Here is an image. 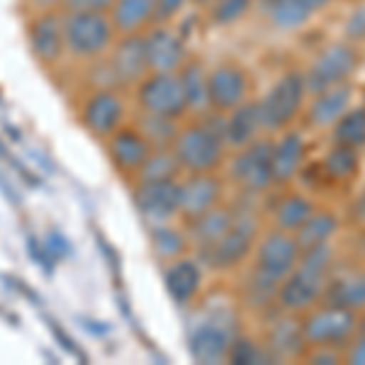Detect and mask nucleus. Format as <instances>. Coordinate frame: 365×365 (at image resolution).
<instances>
[{
	"label": "nucleus",
	"instance_id": "f257e3e1",
	"mask_svg": "<svg viewBox=\"0 0 365 365\" xmlns=\"http://www.w3.org/2000/svg\"><path fill=\"white\" fill-rule=\"evenodd\" d=\"M182 173H217L227 158V141L222 134V115L207 113L178 129L173 144Z\"/></svg>",
	"mask_w": 365,
	"mask_h": 365
},
{
	"label": "nucleus",
	"instance_id": "cd10ccee",
	"mask_svg": "<svg viewBox=\"0 0 365 365\" xmlns=\"http://www.w3.org/2000/svg\"><path fill=\"white\" fill-rule=\"evenodd\" d=\"M178 78L187 100V113L202 117L210 110V71L195 58H187L178 71Z\"/></svg>",
	"mask_w": 365,
	"mask_h": 365
},
{
	"label": "nucleus",
	"instance_id": "e433bc0d",
	"mask_svg": "<svg viewBox=\"0 0 365 365\" xmlns=\"http://www.w3.org/2000/svg\"><path fill=\"white\" fill-rule=\"evenodd\" d=\"M227 361L229 363H237V365H249V363L273 361V358H270V353L266 351V346L256 344V341L249 339V336H241V334H237L232 349H229Z\"/></svg>",
	"mask_w": 365,
	"mask_h": 365
},
{
	"label": "nucleus",
	"instance_id": "412c9836",
	"mask_svg": "<svg viewBox=\"0 0 365 365\" xmlns=\"http://www.w3.org/2000/svg\"><path fill=\"white\" fill-rule=\"evenodd\" d=\"M307 158V139L297 129H282L280 137L270 141V166L278 185L295 180L304 168Z\"/></svg>",
	"mask_w": 365,
	"mask_h": 365
},
{
	"label": "nucleus",
	"instance_id": "9b49d317",
	"mask_svg": "<svg viewBox=\"0 0 365 365\" xmlns=\"http://www.w3.org/2000/svg\"><path fill=\"white\" fill-rule=\"evenodd\" d=\"M25 37L34 61L46 71H54L63 61V56H66L61 10H46V13L27 15Z\"/></svg>",
	"mask_w": 365,
	"mask_h": 365
},
{
	"label": "nucleus",
	"instance_id": "7ed1b4c3",
	"mask_svg": "<svg viewBox=\"0 0 365 365\" xmlns=\"http://www.w3.org/2000/svg\"><path fill=\"white\" fill-rule=\"evenodd\" d=\"M61 25L66 56L81 63L103 58L117 39L108 13H63L61 10Z\"/></svg>",
	"mask_w": 365,
	"mask_h": 365
},
{
	"label": "nucleus",
	"instance_id": "2eb2a0df",
	"mask_svg": "<svg viewBox=\"0 0 365 365\" xmlns=\"http://www.w3.org/2000/svg\"><path fill=\"white\" fill-rule=\"evenodd\" d=\"M105 154H108L110 163L122 178H132L139 173V168L144 166V161L149 158L151 151L156 149L149 139L141 134V129L134 125H122L110 139L103 141Z\"/></svg>",
	"mask_w": 365,
	"mask_h": 365
},
{
	"label": "nucleus",
	"instance_id": "aec40b11",
	"mask_svg": "<svg viewBox=\"0 0 365 365\" xmlns=\"http://www.w3.org/2000/svg\"><path fill=\"white\" fill-rule=\"evenodd\" d=\"M163 285L178 307H187L202 292V261L192 256H180L166 263L163 268Z\"/></svg>",
	"mask_w": 365,
	"mask_h": 365
},
{
	"label": "nucleus",
	"instance_id": "1a4fd4ad",
	"mask_svg": "<svg viewBox=\"0 0 365 365\" xmlns=\"http://www.w3.org/2000/svg\"><path fill=\"white\" fill-rule=\"evenodd\" d=\"M258 239V222L249 212H234V222L229 232L217 241L215 246L205 251H197V258L202 266H210L212 270H232L241 266L249 258Z\"/></svg>",
	"mask_w": 365,
	"mask_h": 365
},
{
	"label": "nucleus",
	"instance_id": "20e7f679",
	"mask_svg": "<svg viewBox=\"0 0 365 365\" xmlns=\"http://www.w3.org/2000/svg\"><path fill=\"white\" fill-rule=\"evenodd\" d=\"M76 110L81 127L98 141L110 139L127 125V98L122 88H88Z\"/></svg>",
	"mask_w": 365,
	"mask_h": 365
},
{
	"label": "nucleus",
	"instance_id": "58836bf2",
	"mask_svg": "<svg viewBox=\"0 0 365 365\" xmlns=\"http://www.w3.org/2000/svg\"><path fill=\"white\" fill-rule=\"evenodd\" d=\"M44 249L49 251V256L54 258V261H63V258H68L71 253H73V246H71V241L63 237L58 229H49V232H46Z\"/></svg>",
	"mask_w": 365,
	"mask_h": 365
},
{
	"label": "nucleus",
	"instance_id": "f03ea898",
	"mask_svg": "<svg viewBox=\"0 0 365 365\" xmlns=\"http://www.w3.org/2000/svg\"><path fill=\"white\" fill-rule=\"evenodd\" d=\"M334 266L331 244L314 246L302 251L297 268L280 282L278 287V307L287 314H304L324 299L327 282Z\"/></svg>",
	"mask_w": 365,
	"mask_h": 365
},
{
	"label": "nucleus",
	"instance_id": "dca6fc26",
	"mask_svg": "<svg viewBox=\"0 0 365 365\" xmlns=\"http://www.w3.org/2000/svg\"><path fill=\"white\" fill-rule=\"evenodd\" d=\"M251 96V78L237 63H220L210 71V110L227 115Z\"/></svg>",
	"mask_w": 365,
	"mask_h": 365
},
{
	"label": "nucleus",
	"instance_id": "bb28decb",
	"mask_svg": "<svg viewBox=\"0 0 365 365\" xmlns=\"http://www.w3.org/2000/svg\"><path fill=\"white\" fill-rule=\"evenodd\" d=\"M324 299L353 312L365 309V268H346L329 275Z\"/></svg>",
	"mask_w": 365,
	"mask_h": 365
},
{
	"label": "nucleus",
	"instance_id": "49530a36",
	"mask_svg": "<svg viewBox=\"0 0 365 365\" xmlns=\"http://www.w3.org/2000/svg\"><path fill=\"white\" fill-rule=\"evenodd\" d=\"M0 190H3L5 195H8V200H10L13 205H20V197H17V192L13 190V185H10V182L5 180V175H3V173H0Z\"/></svg>",
	"mask_w": 365,
	"mask_h": 365
},
{
	"label": "nucleus",
	"instance_id": "de8ad7c7",
	"mask_svg": "<svg viewBox=\"0 0 365 365\" xmlns=\"http://www.w3.org/2000/svg\"><path fill=\"white\" fill-rule=\"evenodd\" d=\"M192 5H200V8H210L212 3H215V0H190Z\"/></svg>",
	"mask_w": 365,
	"mask_h": 365
},
{
	"label": "nucleus",
	"instance_id": "79ce46f5",
	"mask_svg": "<svg viewBox=\"0 0 365 365\" xmlns=\"http://www.w3.org/2000/svg\"><path fill=\"white\" fill-rule=\"evenodd\" d=\"M302 358L317 365H334L344 358V353H341V349H334V346H307Z\"/></svg>",
	"mask_w": 365,
	"mask_h": 365
},
{
	"label": "nucleus",
	"instance_id": "a19ab883",
	"mask_svg": "<svg viewBox=\"0 0 365 365\" xmlns=\"http://www.w3.org/2000/svg\"><path fill=\"white\" fill-rule=\"evenodd\" d=\"M27 251H29V258L32 261H37V266L44 270V275H51L54 273V258L49 256V251L44 249V241H39L37 237H32L29 234L27 237Z\"/></svg>",
	"mask_w": 365,
	"mask_h": 365
},
{
	"label": "nucleus",
	"instance_id": "6ab92c4d",
	"mask_svg": "<svg viewBox=\"0 0 365 365\" xmlns=\"http://www.w3.org/2000/svg\"><path fill=\"white\" fill-rule=\"evenodd\" d=\"M180 185V220L190 222L195 217L205 215L212 207L222 205L225 185L217 173H185V178L178 180Z\"/></svg>",
	"mask_w": 365,
	"mask_h": 365
},
{
	"label": "nucleus",
	"instance_id": "6e6552de",
	"mask_svg": "<svg viewBox=\"0 0 365 365\" xmlns=\"http://www.w3.org/2000/svg\"><path fill=\"white\" fill-rule=\"evenodd\" d=\"M299 258H302V246L295 234L275 227L261 234L253 246V270L275 285H280L297 268Z\"/></svg>",
	"mask_w": 365,
	"mask_h": 365
},
{
	"label": "nucleus",
	"instance_id": "c85d7f7f",
	"mask_svg": "<svg viewBox=\"0 0 365 365\" xmlns=\"http://www.w3.org/2000/svg\"><path fill=\"white\" fill-rule=\"evenodd\" d=\"M149 227H151L149 229L151 251H154V256L163 266L175 261V258L185 256L187 249H192L185 227H178L173 222H161V225H149Z\"/></svg>",
	"mask_w": 365,
	"mask_h": 365
},
{
	"label": "nucleus",
	"instance_id": "ddd939ff",
	"mask_svg": "<svg viewBox=\"0 0 365 365\" xmlns=\"http://www.w3.org/2000/svg\"><path fill=\"white\" fill-rule=\"evenodd\" d=\"M358 66V54L351 44L344 42H334L312 58L307 73H304V83H307V91L314 96V93H322L327 88L341 86L353 76V71Z\"/></svg>",
	"mask_w": 365,
	"mask_h": 365
},
{
	"label": "nucleus",
	"instance_id": "7c9ffc66",
	"mask_svg": "<svg viewBox=\"0 0 365 365\" xmlns=\"http://www.w3.org/2000/svg\"><path fill=\"white\" fill-rule=\"evenodd\" d=\"M314 210H317V205L312 197L302 195V192H287V195H282L273 207V227L295 234L297 229L314 215Z\"/></svg>",
	"mask_w": 365,
	"mask_h": 365
},
{
	"label": "nucleus",
	"instance_id": "a18cd8bd",
	"mask_svg": "<svg viewBox=\"0 0 365 365\" xmlns=\"http://www.w3.org/2000/svg\"><path fill=\"white\" fill-rule=\"evenodd\" d=\"M46 322H49V331L54 334V336H56L58 341H61V346H63V349H66L68 353H73V356H78L81 361H83V353H81V351H78V346H76L73 341L68 339V334L63 331L61 327H58V322H54V319H46Z\"/></svg>",
	"mask_w": 365,
	"mask_h": 365
},
{
	"label": "nucleus",
	"instance_id": "39448f33",
	"mask_svg": "<svg viewBox=\"0 0 365 365\" xmlns=\"http://www.w3.org/2000/svg\"><path fill=\"white\" fill-rule=\"evenodd\" d=\"M302 331L307 346L344 349L358 331V312L322 299L302 314Z\"/></svg>",
	"mask_w": 365,
	"mask_h": 365
},
{
	"label": "nucleus",
	"instance_id": "0eeeda50",
	"mask_svg": "<svg viewBox=\"0 0 365 365\" xmlns=\"http://www.w3.org/2000/svg\"><path fill=\"white\" fill-rule=\"evenodd\" d=\"M134 103L141 113L170 117L178 122L185 115H190L178 73H166V71H149L134 86Z\"/></svg>",
	"mask_w": 365,
	"mask_h": 365
},
{
	"label": "nucleus",
	"instance_id": "c9c22d12",
	"mask_svg": "<svg viewBox=\"0 0 365 365\" xmlns=\"http://www.w3.org/2000/svg\"><path fill=\"white\" fill-rule=\"evenodd\" d=\"M132 122L141 129V134H144V137L149 139L154 146H170L175 139V134H178V129H180L178 120L149 115V113H141V110Z\"/></svg>",
	"mask_w": 365,
	"mask_h": 365
},
{
	"label": "nucleus",
	"instance_id": "4468645a",
	"mask_svg": "<svg viewBox=\"0 0 365 365\" xmlns=\"http://www.w3.org/2000/svg\"><path fill=\"white\" fill-rule=\"evenodd\" d=\"M232 178L244 192L258 195L275 185L273 166H270V141L256 139L237 149L232 158Z\"/></svg>",
	"mask_w": 365,
	"mask_h": 365
},
{
	"label": "nucleus",
	"instance_id": "f704fd0d",
	"mask_svg": "<svg viewBox=\"0 0 365 365\" xmlns=\"http://www.w3.org/2000/svg\"><path fill=\"white\" fill-rule=\"evenodd\" d=\"M334 144H344L361 151L365 146V108H351L336 125L331 127Z\"/></svg>",
	"mask_w": 365,
	"mask_h": 365
},
{
	"label": "nucleus",
	"instance_id": "c03bdc74",
	"mask_svg": "<svg viewBox=\"0 0 365 365\" xmlns=\"http://www.w3.org/2000/svg\"><path fill=\"white\" fill-rule=\"evenodd\" d=\"M346 363L351 365H365V329H358L356 336L349 341V351H344Z\"/></svg>",
	"mask_w": 365,
	"mask_h": 365
},
{
	"label": "nucleus",
	"instance_id": "5701e85b",
	"mask_svg": "<svg viewBox=\"0 0 365 365\" xmlns=\"http://www.w3.org/2000/svg\"><path fill=\"white\" fill-rule=\"evenodd\" d=\"M351 103H353V91L349 83H341L327 88L322 93H314V98H312L307 108V122L314 129H331L353 108Z\"/></svg>",
	"mask_w": 365,
	"mask_h": 365
},
{
	"label": "nucleus",
	"instance_id": "4be33fe9",
	"mask_svg": "<svg viewBox=\"0 0 365 365\" xmlns=\"http://www.w3.org/2000/svg\"><path fill=\"white\" fill-rule=\"evenodd\" d=\"M266 351L270 353L273 361H290V358H302L307 351V341H304L302 319H295V314L280 317L270 324L266 334Z\"/></svg>",
	"mask_w": 365,
	"mask_h": 365
},
{
	"label": "nucleus",
	"instance_id": "ea45409f",
	"mask_svg": "<svg viewBox=\"0 0 365 365\" xmlns=\"http://www.w3.org/2000/svg\"><path fill=\"white\" fill-rule=\"evenodd\" d=\"M115 0H61L63 13H110Z\"/></svg>",
	"mask_w": 365,
	"mask_h": 365
},
{
	"label": "nucleus",
	"instance_id": "9d476101",
	"mask_svg": "<svg viewBox=\"0 0 365 365\" xmlns=\"http://www.w3.org/2000/svg\"><path fill=\"white\" fill-rule=\"evenodd\" d=\"M237 334L232 317L227 312H215L192 327L187 336V351L195 363H222L227 361Z\"/></svg>",
	"mask_w": 365,
	"mask_h": 365
},
{
	"label": "nucleus",
	"instance_id": "393cba45",
	"mask_svg": "<svg viewBox=\"0 0 365 365\" xmlns=\"http://www.w3.org/2000/svg\"><path fill=\"white\" fill-rule=\"evenodd\" d=\"M108 15L113 20L117 37L144 34L151 25H156L154 0H115Z\"/></svg>",
	"mask_w": 365,
	"mask_h": 365
},
{
	"label": "nucleus",
	"instance_id": "37998d69",
	"mask_svg": "<svg viewBox=\"0 0 365 365\" xmlns=\"http://www.w3.org/2000/svg\"><path fill=\"white\" fill-rule=\"evenodd\" d=\"M190 3V0H154L156 5V22H161V25H168L170 20H175L182 8Z\"/></svg>",
	"mask_w": 365,
	"mask_h": 365
},
{
	"label": "nucleus",
	"instance_id": "473e14b6",
	"mask_svg": "<svg viewBox=\"0 0 365 365\" xmlns=\"http://www.w3.org/2000/svg\"><path fill=\"white\" fill-rule=\"evenodd\" d=\"M322 170L334 182H351L361 170V151L344 144H334L322 158Z\"/></svg>",
	"mask_w": 365,
	"mask_h": 365
},
{
	"label": "nucleus",
	"instance_id": "f8f14e48",
	"mask_svg": "<svg viewBox=\"0 0 365 365\" xmlns=\"http://www.w3.org/2000/svg\"><path fill=\"white\" fill-rule=\"evenodd\" d=\"M132 200L146 225L175 222L180 217L178 180H132Z\"/></svg>",
	"mask_w": 365,
	"mask_h": 365
},
{
	"label": "nucleus",
	"instance_id": "b1692460",
	"mask_svg": "<svg viewBox=\"0 0 365 365\" xmlns=\"http://www.w3.org/2000/svg\"><path fill=\"white\" fill-rule=\"evenodd\" d=\"M261 132H266V129H263L258 100H246L232 113L222 115V134H225L227 146H232V149H241V146L256 141Z\"/></svg>",
	"mask_w": 365,
	"mask_h": 365
},
{
	"label": "nucleus",
	"instance_id": "4c0bfd02",
	"mask_svg": "<svg viewBox=\"0 0 365 365\" xmlns=\"http://www.w3.org/2000/svg\"><path fill=\"white\" fill-rule=\"evenodd\" d=\"M253 0H215L210 5V20L215 25H234L251 10Z\"/></svg>",
	"mask_w": 365,
	"mask_h": 365
},
{
	"label": "nucleus",
	"instance_id": "a211bd4d",
	"mask_svg": "<svg viewBox=\"0 0 365 365\" xmlns=\"http://www.w3.org/2000/svg\"><path fill=\"white\" fill-rule=\"evenodd\" d=\"M110 68H113L115 83L122 91H129L149 73V61H146L144 49V34H127L117 37L113 49L105 54Z\"/></svg>",
	"mask_w": 365,
	"mask_h": 365
},
{
	"label": "nucleus",
	"instance_id": "423d86ee",
	"mask_svg": "<svg viewBox=\"0 0 365 365\" xmlns=\"http://www.w3.org/2000/svg\"><path fill=\"white\" fill-rule=\"evenodd\" d=\"M307 83H304V73L290 71V73L280 76L270 91L258 100V110H261V120L266 132H282L297 120V115L304 108V98H307Z\"/></svg>",
	"mask_w": 365,
	"mask_h": 365
},
{
	"label": "nucleus",
	"instance_id": "a878e982",
	"mask_svg": "<svg viewBox=\"0 0 365 365\" xmlns=\"http://www.w3.org/2000/svg\"><path fill=\"white\" fill-rule=\"evenodd\" d=\"M234 212L237 210L225 207V205H217V207H212L210 212H205V215L185 222V229H187V237H190L192 249L205 251V249H210V246H215L217 241L229 232V227H232Z\"/></svg>",
	"mask_w": 365,
	"mask_h": 365
},
{
	"label": "nucleus",
	"instance_id": "c756f323",
	"mask_svg": "<svg viewBox=\"0 0 365 365\" xmlns=\"http://www.w3.org/2000/svg\"><path fill=\"white\" fill-rule=\"evenodd\" d=\"M327 0H266V15L278 29H295L309 20Z\"/></svg>",
	"mask_w": 365,
	"mask_h": 365
},
{
	"label": "nucleus",
	"instance_id": "f3484780",
	"mask_svg": "<svg viewBox=\"0 0 365 365\" xmlns=\"http://www.w3.org/2000/svg\"><path fill=\"white\" fill-rule=\"evenodd\" d=\"M144 49L149 71H166V73H178L182 63L190 58L185 39L168 25H151L144 32Z\"/></svg>",
	"mask_w": 365,
	"mask_h": 365
},
{
	"label": "nucleus",
	"instance_id": "72a5a7b5",
	"mask_svg": "<svg viewBox=\"0 0 365 365\" xmlns=\"http://www.w3.org/2000/svg\"><path fill=\"white\" fill-rule=\"evenodd\" d=\"M182 173L178 158H175L170 146H156L144 161V166L139 168V173L134 175V180H178Z\"/></svg>",
	"mask_w": 365,
	"mask_h": 365
},
{
	"label": "nucleus",
	"instance_id": "2f4dec72",
	"mask_svg": "<svg viewBox=\"0 0 365 365\" xmlns=\"http://www.w3.org/2000/svg\"><path fill=\"white\" fill-rule=\"evenodd\" d=\"M339 232V217L331 210H314V215L295 232V237L302 246V251L314 249V246L331 244L334 234Z\"/></svg>",
	"mask_w": 365,
	"mask_h": 365
}]
</instances>
